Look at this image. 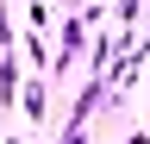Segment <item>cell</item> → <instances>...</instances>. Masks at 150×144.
I'll return each instance as SVG.
<instances>
[{
	"label": "cell",
	"instance_id": "cell-5",
	"mask_svg": "<svg viewBox=\"0 0 150 144\" xmlns=\"http://www.w3.org/2000/svg\"><path fill=\"white\" fill-rule=\"evenodd\" d=\"M25 6H31V13H38V6H44V0H25Z\"/></svg>",
	"mask_w": 150,
	"mask_h": 144
},
{
	"label": "cell",
	"instance_id": "cell-6",
	"mask_svg": "<svg viewBox=\"0 0 150 144\" xmlns=\"http://www.w3.org/2000/svg\"><path fill=\"white\" fill-rule=\"evenodd\" d=\"M0 144H25V138H0Z\"/></svg>",
	"mask_w": 150,
	"mask_h": 144
},
{
	"label": "cell",
	"instance_id": "cell-3",
	"mask_svg": "<svg viewBox=\"0 0 150 144\" xmlns=\"http://www.w3.org/2000/svg\"><path fill=\"white\" fill-rule=\"evenodd\" d=\"M25 119H44V82L25 88Z\"/></svg>",
	"mask_w": 150,
	"mask_h": 144
},
{
	"label": "cell",
	"instance_id": "cell-2",
	"mask_svg": "<svg viewBox=\"0 0 150 144\" xmlns=\"http://www.w3.org/2000/svg\"><path fill=\"white\" fill-rule=\"evenodd\" d=\"M19 106V44L0 50V113H13Z\"/></svg>",
	"mask_w": 150,
	"mask_h": 144
},
{
	"label": "cell",
	"instance_id": "cell-7",
	"mask_svg": "<svg viewBox=\"0 0 150 144\" xmlns=\"http://www.w3.org/2000/svg\"><path fill=\"white\" fill-rule=\"evenodd\" d=\"M125 144H150V138H125Z\"/></svg>",
	"mask_w": 150,
	"mask_h": 144
},
{
	"label": "cell",
	"instance_id": "cell-4",
	"mask_svg": "<svg viewBox=\"0 0 150 144\" xmlns=\"http://www.w3.org/2000/svg\"><path fill=\"white\" fill-rule=\"evenodd\" d=\"M56 144H88V125H69V119H63V132H56Z\"/></svg>",
	"mask_w": 150,
	"mask_h": 144
},
{
	"label": "cell",
	"instance_id": "cell-1",
	"mask_svg": "<svg viewBox=\"0 0 150 144\" xmlns=\"http://www.w3.org/2000/svg\"><path fill=\"white\" fill-rule=\"evenodd\" d=\"M81 50H88V13H69V19H63V38H56V57H50V75H69Z\"/></svg>",
	"mask_w": 150,
	"mask_h": 144
}]
</instances>
